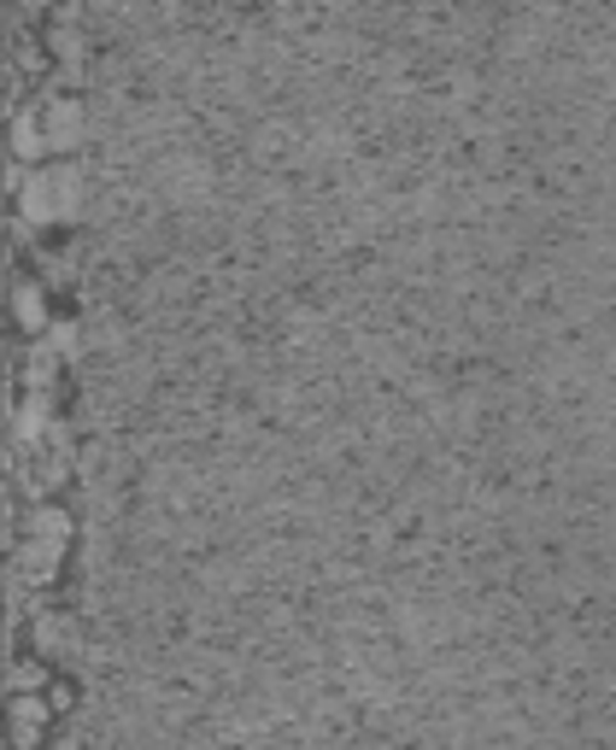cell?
I'll use <instances>...</instances> for the list:
<instances>
[{
	"label": "cell",
	"mask_w": 616,
	"mask_h": 750,
	"mask_svg": "<svg viewBox=\"0 0 616 750\" xmlns=\"http://www.w3.org/2000/svg\"><path fill=\"white\" fill-rule=\"evenodd\" d=\"M70 177L60 170V177H36L30 188H24V218L30 223H60L65 211H70Z\"/></svg>",
	"instance_id": "obj_1"
},
{
	"label": "cell",
	"mask_w": 616,
	"mask_h": 750,
	"mask_svg": "<svg viewBox=\"0 0 616 750\" xmlns=\"http://www.w3.org/2000/svg\"><path fill=\"white\" fill-rule=\"evenodd\" d=\"M77 129H82V112L70 106V100H53V106H48V147L53 153L77 147Z\"/></svg>",
	"instance_id": "obj_2"
},
{
	"label": "cell",
	"mask_w": 616,
	"mask_h": 750,
	"mask_svg": "<svg viewBox=\"0 0 616 750\" xmlns=\"http://www.w3.org/2000/svg\"><path fill=\"white\" fill-rule=\"evenodd\" d=\"M18 316L30 328H41V299H36V287H18Z\"/></svg>",
	"instance_id": "obj_3"
},
{
	"label": "cell",
	"mask_w": 616,
	"mask_h": 750,
	"mask_svg": "<svg viewBox=\"0 0 616 750\" xmlns=\"http://www.w3.org/2000/svg\"><path fill=\"white\" fill-rule=\"evenodd\" d=\"M18 153H24V158H36V153H41V135H36V124H18Z\"/></svg>",
	"instance_id": "obj_4"
}]
</instances>
